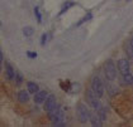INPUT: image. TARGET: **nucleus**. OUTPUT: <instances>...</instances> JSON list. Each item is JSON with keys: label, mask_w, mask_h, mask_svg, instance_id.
Listing matches in <instances>:
<instances>
[{"label": "nucleus", "mask_w": 133, "mask_h": 127, "mask_svg": "<svg viewBox=\"0 0 133 127\" xmlns=\"http://www.w3.org/2000/svg\"><path fill=\"white\" fill-rule=\"evenodd\" d=\"M129 42H131V44H132V47H133V37H132V39L129 40Z\"/></svg>", "instance_id": "a878e982"}, {"label": "nucleus", "mask_w": 133, "mask_h": 127, "mask_svg": "<svg viewBox=\"0 0 133 127\" xmlns=\"http://www.w3.org/2000/svg\"><path fill=\"white\" fill-rule=\"evenodd\" d=\"M117 66L115 63L113 62L112 59H108L105 60V64H104V73H105V77L108 81H114L117 78Z\"/></svg>", "instance_id": "f257e3e1"}, {"label": "nucleus", "mask_w": 133, "mask_h": 127, "mask_svg": "<svg viewBox=\"0 0 133 127\" xmlns=\"http://www.w3.org/2000/svg\"><path fill=\"white\" fill-rule=\"evenodd\" d=\"M85 98H86V102H88L92 108H95V109H98V108L102 106V105H100V99H99L100 97L95 93V91H94L92 88L86 89V92H85Z\"/></svg>", "instance_id": "f03ea898"}, {"label": "nucleus", "mask_w": 133, "mask_h": 127, "mask_svg": "<svg viewBox=\"0 0 133 127\" xmlns=\"http://www.w3.org/2000/svg\"><path fill=\"white\" fill-rule=\"evenodd\" d=\"M129 1H132V0H127V3H129Z\"/></svg>", "instance_id": "bb28decb"}, {"label": "nucleus", "mask_w": 133, "mask_h": 127, "mask_svg": "<svg viewBox=\"0 0 133 127\" xmlns=\"http://www.w3.org/2000/svg\"><path fill=\"white\" fill-rule=\"evenodd\" d=\"M90 122H91V125L94 127H100L102 126V118L99 117V116H96V115H92L91 117H90Z\"/></svg>", "instance_id": "9b49d317"}, {"label": "nucleus", "mask_w": 133, "mask_h": 127, "mask_svg": "<svg viewBox=\"0 0 133 127\" xmlns=\"http://www.w3.org/2000/svg\"><path fill=\"white\" fill-rule=\"evenodd\" d=\"M4 60V55H3V52H0V63H3Z\"/></svg>", "instance_id": "393cba45"}, {"label": "nucleus", "mask_w": 133, "mask_h": 127, "mask_svg": "<svg viewBox=\"0 0 133 127\" xmlns=\"http://www.w3.org/2000/svg\"><path fill=\"white\" fill-rule=\"evenodd\" d=\"M91 88L95 91V93L99 96V97H103L104 92H105V83L103 82L99 77H94L91 82Z\"/></svg>", "instance_id": "20e7f679"}, {"label": "nucleus", "mask_w": 133, "mask_h": 127, "mask_svg": "<svg viewBox=\"0 0 133 127\" xmlns=\"http://www.w3.org/2000/svg\"><path fill=\"white\" fill-rule=\"evenodd\" d=\"M48 97V93L46 91H38L36 94H34V102L38 103V105H42L46 102V99Z\"/></svg>", "instance_id": "0eeeda50"}, {"label": "nucleus", "mask_w": 133, "mask_h": 127, "mask_svg": "<svg viewBox=\"0 0 133 127\" xmlns=\"http://www.w3.org/2000/svg\"><path fill=\"white\" fill-rule=\"evenodd\" d=\"M125 53L128 54V57L133 58V47H132V44H131V42H128L125 44Z\"/></svg>", "instance_id": "a211bd4d"}, {"label": "nucleus", "mask_w": 133, "mask_h": 127, "mask_svg": "<svg viewBox=\"0 0 133 127\" xmlns=\"http://www.w3.org/2000/svg\"><path fill=\"white\" fill-rule=\"evenodd\" d=\"M61 112V107L58 106V105H56V107L55 108H52L51 111L48 112V117H50V120H52V118H55L58 113Z\"/></svg>", "instance_id": "ddd939ff"}, {"label": "nucleus", "mask_w": 133, "mask_h": 127, "mask_svg": "<svg viewBox=\"0 0 133 127\" xmlns=\"http://www.w3.org/2000/svg\"><path fill=\"white\" fill-rule=\"evenodd\" d=\"M34 15H36V18H37V21L41 23L42 18H41V13H39V9H38V8H34Z\"/></svg>", "instance_id": "412c9836"}, {"label": "nucleus", "mask_w": 133, "mask_h": 127, "mask_svg": "<svg viewBox=\"0 0 133 127\" xmlns=\"http://www.w3.org/2000/svg\"><path fill=\"white\" fill-rule=\"evenodd\" d=\"M76 115H77V117L80 120V122H82V123H86L90 120V117H91L89 109L86 108L85 105H77V107H76Z\"/></svg>", "instance_id": "7ed1b4c3"}, {"label": "nucleus", "mask_w": 133, "mask_h": 127, "mask_svg": "<svg viewBox=\"0 0 133 127\" xmlns=\"http://www.w3.org/2000/svg\"><path fill=\"white\" fill-rule=\"evenodd\" d=\"M75 5V3L74 1H66L63 5H62V8H61V10H60V13H58V15H62V14H65L67 10L70 9V8H72Z\"/></svg>", "instance_id": "f8f14e48"}, {"label": "nucleus", "mask_w": 133, "mask_h": 127, "mask_svg": "<svg viewBox=\"0 0 133 127\" xmlns=\"http://www.w3.org/2000/svg\"><path fill=\"white\" fill-rule=\"evenodd\" d=\"M56 105H57V102H56V97L51 94V96H48L47 99H46V102L43 103V108H44V111L46 112H50L52 108L56 107Z\"/></svg>", "instance_id": "39448f33"}, {"label": "nucleus", "mask_w": 133, "mask_h": 127, "mask_svg": "<svg viewBox=\"0 0 133 127\" xmlns=\"http://www.w3.org/2000/svg\"><path fill=\"white\" fill-rule=\"evenodd\" d=\"M47 39H48V33H44V34L41 37V44H42V45H46Z\"/></svg>", "instance_id": "5701e85b"}, {"label": "nucleus", "mask_w": 133, "mask_h": 127, "mask_svg": "<svg viewBox=\"0 0 133 127\" xmlns=\"http://www.w3.org/2000/svg\"><path fill=\"white\" fill-rule=\"evenodd\" d=\"M107 88H108V91H109V94H110V96H114V94L118 92V88L112 87V84H107Z\"/></svg>", "instance_id": "aec40b11"}, {"label": "nucleus", "mask_w": 133, "mask_h": 127, "mask_svg": "<svg viewBox=\"0 0 133 127\" xmlns=\"http://www.w3.org/2000/svg\"><path fill=\"white\" fill-rule=\"evenodd\" d=\"M5 74H6L8 79H14L15 76H17V73L14 72V68L11 67V64H9V63H5Z\"/></svg>", "instance_id": "1a4fd4ad"}, {"label": "nucleus", "mask_w": 133, "mask_h": 127, "mask_svg": "<svg viewBox=\"0 0 133 127\" xmlns=\"http://www.w3.org/2000/svg\"><path fill=\"white\" fill-rule=\"evenodd\" d=\"M52 123H53V126L56 127H60V126H65V116H63V112H60L57 116L55 118H52L51 120Z\"/></svg>", "instance_id": "6e6552de"}, {"label": "nucleus", "mask_w": 133, "mask_h": 127, "mask_svg": "<svg viewBox=\"0 0 133 127\" xmlns=\"http://www.w3.org/2000/svg\"><path fill=\"white\" fill-rule=\"evenodd\" d=\"M15 82H17V86H19L22 82H23V76H22V73H17V76H15Z\"/></svg>", "instance_id": "4be33fe9"}, {"label": "nucleus", "mask_w": 133, "mask_h": 127, "mask_svg": "<svg viewBox=\"0 0 133 127\" xmlns=\"http://www.w3.org/2000/svg\"><path fill=\"white\" fill-rule=\"evenodd\" d=\"M33 33H34V29H33L32 27H24V28H23V34H24L25 37H32Z\"/></svg>", "instance_id": "f3484780"}, {"label": "nucleus", "mask_w": 133, "mask_h": 127, "mask_svg": "<svg viewBox=\"0 0 133 127\" xmlns=\"http://www.w3.org/2000/svg\"><path fill=\"white\" fill-rule=\"evenodd\" d=\"M123 81L125 84H129V86H133V74H131L129 72L123 74Z\"/></svg>", "instance_id": "2eb2a0df"}, {"label": "nucleus", "mask_w": 133, "mask_h": 127, "mask_svg": "<svg viewBox=\"0 0 133 127\" xmlns=\"http://www.w3.org/2000/svg\"><path fill=\"white\" fill-rule=\"evenodd\" d=\"M96 111H98V116L102 118V121H105V120H107V108L100 106Z\"/></svg>", "instance_id": "dca6fc26"}, {"label": "nucleus", "mask_w": 133, "mask_h": 127, "mask_svg": "<svg viewBox=\"0 0 133 127\" xmlns=\"http://www.w3.org/2000/svg\"><path fill=\"white\" fill-rule=\"evenodd\" d=\"M27 55H28V58H36L37 53L36 52H27Z\"/></svg>", "instance_id": "b1692460"}, {"label": "nucleus", "mask_w": 133, "mask_h": 127, "mask_svg": "<svg viewBox=\"0 0 133 127\" xmlns=\"http://www.w3.org/2000/svg\"><path fill=\"white\" fill-rule=\"evenodd\" d=\"M29 93H31L29 91H21L18 93V101L21 103H27L29 101Z\"/></svg>", "instance_id": "9d476101"}, {"label": "nucleus", "mask_w": 133, "mask_h": 127, "mask_svg": "<svg viewBox=\"0 0 133 127\" xmlns=\"http://www.w3.org/2000/svg\"><path fill=\"white\" fill-rule=\"evenodd\" d=\"M117 67H118V70H119L122 74H125V73L129 72V62H128L127 59H119Z\"/></svg>", "instance_id": "423d86ee"}, {"label": "nucleus", "mask_w": 133, "mask_h": 127, "mask_svg": "<svg viewBox=\"0 0 133 127\" xmlns=\"http://www.w3.org/2000/svg\"><path fill=\"white\" fill-rule=\"evenodd\" d=\"M28 91L31 92L32 94H36V93L39 91V87H38V84H37V83H34V82H29V83H28Z\"/></svg>", "instance_id": "4468645a"}, {"label": "nucleus", "mask_w": 133, "mask_h": 127, "mask_svg": "<svg viewBox=\"0 0 133 127\" xmlns=\"http://www.w3.org/2000/svg\"><path fill=\"white\" fill-rule=\"evenodd\" d=\"M91 18H92V14H91V13H88V14H86V15H85V17H84V18H82V19L80 20L79 23H77V24H76V25L79 27V25H81V24H84L85 21H88V20H90V19H91Z\"/></svg>", "instance_id": "6ab92c4d"}]
</instances>
